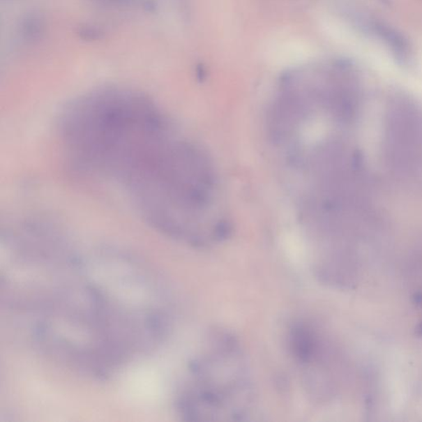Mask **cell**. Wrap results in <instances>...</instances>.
<instances>
[{
	"label": "cell",
	"instance_id": "6da1fadb",
	"mask_svg": "<svg viewBox=\"0 0 422 422\" xmlns=\"http://www.w3.org/2000/svg\"><path fill=\"white\" fill-rule=\"evenodd\" d=\"M189 370V384L178 402L181 416L190 421H243L250 415L253 384L234 338L213 336L210 347Z\"/></svg>",
	"mask_w": 422,
	"mask_h": 422
},
{
	"label": "cell",
	"instance_id": "7a4b0ae2",
	"mask_svg": "<svg viewBox=\"0 0 422 422\" xmlns=\"http://www.w3.org/2000/svg\"><path fill=\"white\" fill-rule=\"evenodd\" d=\"M385 149L390 165L414 174L422 163V115L414 103L398 99L388 109Z\"/></svg>",
	"mask_w": 422,
	"mask_h": 422
},
{
	"label": "cell",
	"instance_id": "3957f363",
	"mask_svg": "<svg viewBox=\"0 0 422 422\" xmlns=\"http://www.w3.org/2000/svg\"><path fill=\"white\" fill-rule=\"evenodd\" d=\"M47 21L42 13H27L18 25V33L25 43L35 44L40 42L47 33Z\"/></svg>",
	"mask_w": 422,
	"mask_h": 422
},
{
	"label": "cell",
	"instance_id": "277c9868",
	"mask_svg": "<svg viewBox=\"0 0 422 422\" xmlns=\"http://www.w3.org/2000/svg\"><path fill=\"white\" fill-rule=\"evenodd\" d=\"M370 27L374 33L391 48L398 58L405 60L408 56L410 53V45L405 36L383 22H372Z\"/></svg>",
	"mask_w": 422,
	"mask_h": 422
},
{
	"label": "cell",
	"instance_id": "5b68a950",
	"mask_svg": "<svg viewBox=\"0 0 422 422\" xmlns=\"http://www.w3.org/2000/svg\"><path fill=\"white\" fill-rule=\"evenodd\" d=\"M105 31L101 27L92 24H84L78 27L76 35L85 42H98L105 38Z\"/></svg>",
	"mask_w": 422,
	"mask_h": 422
},
{
	"label": "cell",
	"instance_id": "8992f818",
	"mask_svg": "<svg viewBox=\"0 0 422 422\" xmlns=\"http://www.w3.org/2000/svg\"><path fill=\"white\" fill-rule=\"evenodd\" d=\"M90 1L105 4V6H127L133 3L135 0H90Z\"/></svg>",
	"mask_w": 422,
	"mask_h": 422
},
{
	"label": "cell",
	"instance_id": "52a82bcc",
	"mask_svg": "<svg viewBox=\"0 0 422 422\" xmlns=\"http://www.w3.org/2000/svg\"><path fill=\"white\" fill-rule=\"evenodd\" d=\"M416 333L422 335V324L419 326V329H416Z\"/></svg>",
	"mask_w": 422,
	"mask_h": 422
}]
</instances>
